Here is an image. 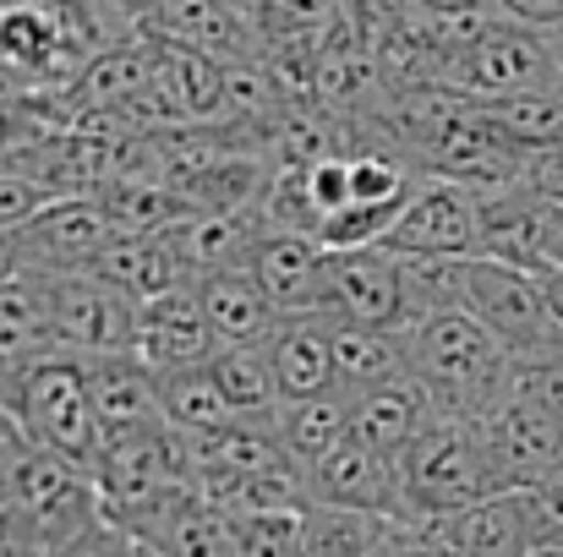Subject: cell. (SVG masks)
<instances>
[{"instance_id":"cell-1","label":"cell","mask_w":563,"mask_h":557,"mask_svg":"<svg viewBox=\"0 0 563 557\" xmlns=\"http://www.w3.org/2000/svg\"><path fill=\"white\" fill-rule=\"evenodd\" d=\"M104 520V487L93 465L66 459L55 448H27L5 476L0 536L38 557H60Z\"/></svg>"},{"instance_id":"cell-2","label":"cell","mask_w":563,"mask_h":557,"mask_svg":"<svg viewBox=\"0 0 563 557\" xmlns=\"http://www.w3.org/2000/svg\"><path fill=\"white\" fill-rule=\"evenodd\" d=\"M410 339V377L432 393L438 415L482 421L515 382V356L471 318V312H438L405 323Z\"/></svg>"},{"instance_id":"cell-3","label":"cell","mask_w":563,"mask_h":557,"mask_svg":"<svg viewBox=\"0 0 563 557\" xmlns=\"http://www.w3.org/2000/svg\"><path fill=\"white\" fill-rule=\"evenodd\" d=\"M476 498H493L476 421L438 415L399 454V531H416L438 514H454Z\"/></svg>"},{"instance_id":"cell-4","label":"cell","mask_w":563,"mask_h":557,"mask_svg":"<svg viewBox=\"0 0 563 557\" xmlns=\"http://www.w3.org/2000/svg\"><path fill=\"white\" fill-rule=\"evenodd\" d=\"M449 88H460L476 104H498V99H520V93H542L563 88V49L559 33L493 16L454 60H449Z\"/></svg>"},{"instance_id":"cell-5","label":"cell","mask_w":563,"mask_h":557,"mask_svg":"<svg viewBox=\"0 0 563 557\" xmlns=\"http://www.w3.org/2000/svg\"><path fill=\"white\" fill-rule=\"evenodd\" d=\"M11 415L22 421L33 448H55L66 459L93 465L99 448V415H93V388H88V356H49L33 371L16 377V388L5 393Z\"/></svg>"},{"instance_id":"cell-6","label":"cell","mask_w":563,"mask_h":557,"mask_svg":"<svg viewBox=\"0 0 563 557\" xmlns=\"http://www.w3.org/2000/svg\"><path fill=\"white\" fill-rule=\"evenodd\" d=\"M465 312L515 361L563 350V328L553 318V307H548L542 279L531 268H515V263H498V257H471L465 263Z\"/></svg>"},{"instance_id":"cell-7","label":"cell","mask_w":563,"mask_h":557,"mask_svg":"<svg viewBox=\"0 0 563 557\" xmlns=\"http://www.w3.org/2000/svg\"><path fill=\"white\" fill-rule=\"evenodd\" d=\"M476 437H482L493 492H531L563 459V415L542 410L515 388L476 421Z\"/></svg>"},{"instance_id":"cell-8","label":"cell","mask_w":563,"mask_h":557,"mask_svg":"<svg viewBox=\"0 0 563 557\" xmlns=\"http://www.w3.org/2000/svg\"><path fill=\"white\" fill-rule=\"evenodd\" d=\"M329 328H405L410 307H405V268L399 257L373 241V246H351V252H329V279L323 296L312 307Z\"/></svg>"},{"instance_id":"cell-9","label":"cell","mask_w":563,"mask_h":557,"mask_svg":"<svg viewBox=\"0 0 563 557\" xmlns=\"http://www.w3.org/2000/svg\"><path fill=\"white\" fill-rule=\"evenodd\" d=\"M44 285H49L60 345L71 356H132L137 350V312H143V301H132L126 290H115L93 268H82V274H44Z\"/></svg>"},{"instance_id":"cell-10","label":"cell","mask_w":563,"mask_h":557,"mask_svg":"<svg viewBox=\"0 0 563 557\" xmlns=\"http://www.w3.org/2000/svg\"><path fill=\"white\" fill-rule=\"evenodd\" d=\"M476 241H482L476 191L443 176H421L383 235V246L399 257H476Z\"/></svg>"},{"instance_id":"cell-11","label":"cell","mask_w":563,"mask_h":557,"mask_svg":"<svg viewBox=\"0 0 563 557\" xmlns=\"http://www.w3.org/2000/svg\"><path fill=\"white\" fill-rule=\"evenodd\" d=\"M11 241H16L22 274H82L115 241V224L99 197H55Z\"/></svg>"},{"instance_id":"cell-12","label":"cell","mask_w":563,"mask_h":557,"mask_svg":"<svg viewBox=\"0 0 563 557\" xmlns=\"http://www.w3.org/2000/svg\"><path fill=\"white\" fill-rule=\"evenodd\" d=\"M476 213H482V241H476V257H498V263H515V268H548L553 252H559L563 235V208L553 197H542L537 186H504V191H487L476 197Z\"/></svg>"},{"instance_id":"cell-13","label":"cell","mask_w":563,"mask_h":557,"mask_svg":"<svg viewBox=\"0 0 563 557\" xmlns=\"http://www.w3.org/2000/svg\"><path fill=\"white\" fill-rule=\"evenodd\" d=\"M405 536L443 557H531V547H537V531H531V514H526L520 492L476 498V503H465L454 514H438V520H427Z\"/></svg>"},{"instance_id":"cell-14","label":"cell","mask_w":563,"mask_h":557,"mask_svg":"<svg viewBox=\"0 0 563 557\" xmlns=\"http://www.w3.org/2000/svg\"><path fill=\"white\" fill-rule=\"evenodd\" d=\"M246 274L285 307V312H312L329 279V246L307 230H285L274 219H263L252 252H246Z\"/></svg>"},{"instance_id":"cell-15","label":"cell","mask_w":563,"mask_h":557,"mask_svg":"<svg viewBox=\"0 0 563 557\" xmlns=\"http://www.w3.org/2000/svg\"><path fill=\"white\" fill-rule=\"evenodd\" d=\"M213 328H208V312H202V296H197V279L176 285L154 301H143L137 312V361L148 371H181V367H202L213 356Z\"/></svg>"},{"instance_id":"cell-16","label":"cell","mask_w":563,"mask_h":557,"mask_svg":"<svg viewBox=\"0 0 563 557\" xmlns=\"http://www.w3.org/2000/svg\"><path fill=\"white\" fill-rule=\"evenodd\" d=\"M60 328H55V307H49V285L44 274H16L0 285V399L16 388L22 371L38 361L60 356Z\"/></svg>"},{"instance_id":"cell-17","label":"cell","mask_w":563,"mask_h":557,"mask_svg":"<svg viewBox=\"0 0 563 557\" xmlns=\"http://www.w3.org/2000/svg\"><path fill=\"white\" fill-rule=\"evenodd\" d=\"M307 498L312 503H345V509H367L399 525V459L367 448L362 437H345L334 454H323L307 470Z\"/></svg>"},{"instance_id":"cell-18","label":"cell","mask_w":563,"mask_h":557,"mask_svg":"<svg viewBox=\"0 0 563 557\" xmlns=\"http://www.w3.org/2000/svg\"><path fill=\"white\" fill-rule=\"evenodd\" d=\"M148 33L170 38V44H187V49H202V55H213L224 66L263 55L252 11H241L230 0H165L159 16L148 22Z\"/></svg>"},{"instance_id":"cell-19","label":"cell","mask_w":563,"mask_h":557,"mask_svg":"<svg viewBox=\"0 0 563 557\" xmlns=\"http://www.w3.org/2000/svg\"><path fill=\"white\" fill-rule=\"evenodd\" d=\"M197 296H202L213 345H268V339L285 328V318H290L246 268L202 274V279H197Z\"/></svg>"},{"instance_id":"cell-20","label":"cell","mask_w":563,"mask_h":557,"mask_svg":"<svg viewBox=\"0 0 563 557\" xmlns=\"http://www.w3.org/2000/svg\"><path fill=\"white\" fill-rule=\"evenodd\" d=\"M88 388H93L99 443H115V437H132V432H148L165 421L159 382L137 356H88Z\"/></svg>"},{"instance_id":"cell-21","label":"cell","mask_w":563,"mask_h":557,"mask_svg":"<svg viewBox=\"0 0 563 557\" xmlns=\"http://www.w3.org/2000/svg\"><path fill=\"white\" fill-rule=\"evenodd\" d=\"M432 421H438L432 393L405 371V377H394V382H377V388H367V393H356L351 437H362L367 448L388 454V459H399V454H405Z\"/></svg>"},{"instance_id":"cell-22","label":"cell","mask_w":563,"mask_h":557,"mask_svg":"<svg viewBox=\"0 0 563 557\" xmlns=\"http://www.w3.org/2000/svg\"><path fill=\"white\" fill-rule=\"evenodd\" d=\"M268 361L279 377L285 404L290 399H312L340 388V361H334V328L318 312H290L285 328L268 339Z\"/></svg>"},{"instance_id":"cell-23","label":"cell","mask_w":563,"mask_h":557,"mask_svg":"<svg viewBox=\"0 0 563 557\" xmlns=\"http://www.w3.org/2000/svg\"><path fill=\"white\" fill-rule=\"evenodd\" d=\"M99 279H110L115 290H126L132 301H154L176 285H191V268L176 246L170 230H154V235H115L99 263H93Z\"/></svg>"},{"instance_id":"cell-24","label":"cell","mask_w":563,"mask_h":557,"mask_svg":"<svg viewBox=\"0 0 563 557\" xmlns=\"http://www.w3.org/2000/svg\"><path fill=\"white\" fill-rule=\"evenodd\" d=\"M351 421H356V399H351L345 388H329V393L279 404V437H285L296 470L307 476L323 454H334V448L351 437Z\"/></svg>"},{"instance_id":"cell-25","label":"cell","mask_w":563,"mask_h":557,"mask_svg":"<svg viewBox=\"0 0 563 557\" xmlns=\"http://www.w3.org/2000/svg\"><path fill=\"white\" fill-rule=\"evenodd\" d=\"M394 536H399V525L383 514H367V509H345V503L301 509V553L307 557H373Z\"/></svg>"},{"instance_id":"cell-26","label":"cell","mask_w":563,"mask_h":557,"mask_svg":"<svg viewBox=\"0 0 563 557\" xmlns=\"http://www.w3.org/2000/svg\"><path fill=\"white\" fill-rule=\"evenodd\" d=\"M334 361H340V388L356 399L377 382H394L410 371V339L405 328H334Z\"/></svg>"},{"instance_id":"cell-27","label":"cell","mask_w":563,"mask_h":557,"mask_svg":"<svg viewBox=\"0 0 563 557\" xmlns=\"http://www.w3.org/2000/svg\"><path fill=\"white\" fill-rule=\"evenodd\" d=\"M154 382H159L165 421L176 432H187V437H208V432H219V426L235 421V410H230L224 388L213 382L208 361L202 367H181V371H154Z\"/></svg>"},{"instance_id":"cell-28","label":"cell","mask_w":563,"mask_h":557,"mask_svg":"<svg viewBox=\"0 0 563 557\" xmlns=\"http://www.w3.org/2000/svg\"><path fill=\"white\" fill-rule=\"evenodd\" d=\"M208 371L224 388L235 415H279L285 393H279V377L268 361V345H219L208 356Z\"/></svg>"},{"instance_id":"cell-29","label":"cell","mask_w":563,"mask_h":557,"mask_svg":"<svg viewBox=\"0 0 563 557\" xmlns=\"http://www.w3.org/2000/svg\"><path fill=\"white\" fill-rule=\"evenodd\" d=\"M340 16V0H257L252 22L263 44H285V38H323Z\"/></svg>"},{"instance_id":"cell-30","label":"cell","mask_w":563,"mask_h":557,"mask_svg":"<svg viewBox=\"0 0 563 557\" xmlns=\"http://www.w3.org/2000/svg\"><path fill=\"white\" fill-rule=\"evenodd\" d=\"M235 536H241V557H307L301 514H241Z\"/></svg>"},{"instance_id":"cell-31","label":"cell","mask_w":563,"mask_h":557,"mask_svg":"<svg viewBox=\"0 0 563 557\" xmlns=\"http://www.w3.org/2000/svg\"><path fill=\"white\" fill-rule=\"evenodd\" d=\"M49 202H55L49 186H38L33 176L0 165V235H16V230H22L38 208H49Z\"/></svg>"},{"instance_id":"cell-32","label":"cell","mask_w":563,"mask_h":557,"mask_svg":"<svg viewBox=\"0 0 563 557\" xmlns=\"http://www.w3.org/2000/svg\"><path fill=\"white\" fill-rule=\"evenodd\" d=\"M515 393L537 399L542 410L563 415V350H548V356H531V361H515Z\"/></svg>"},{"instance_id":"cell-33","label":"cell","mask_w":563,"mask_h":557,"mask_svg":"<svg viewBox=\"0 0 563 557\" xmlns=\"http://www.w3.org/2000/svg\"><path fill=\"white\" fill-rule=\"evenodd\" d=\"M520 498H526V514H531L537 542H563V459L531 492H520Z\"/></svg>"},{"instance_id":"cell-34","label":"cell","mask_w":563,"mask_h":557,"mask_svg":"<svg viewBox=\"0 0 563 557\" xmlns=\"http://www.w3.org/2000/svg\"><path fill=\"white\" fill-rule=\"evenodd\" d=\"M165 0H93L99 22L110 27V38H132V33H148V22L159 16Z\"/></svg>"},{"instance_id":"cell-35","label":"cell","mask_w":563,"mask_h":557,"mask_svg":"<svg viewBox=\"0 0 563 557\" xmlns=\"http://www.w3.org/2000/svg\"><path fill=\"white\" fill-rule=\"evenodd\" d=\"M60 557H143V547H137V542H132V536H126L115 520H99V525H93L82 542H71Z\"/></svg>"},{"instance_id":"cell-36","label":"cell","mask_w":563,"mask_h":557,"mask_svg":"<svg viewBox=\"0 0 563 557\" xmlns=\"http://www.w3.org/2000/svg\"><path fill=\"white\" fill-rule=\"evenodd\" d=\"M493 5L509 22H526V27H542V33H563V0H493Z\"/></svg>"},{"instance_id":"cell-37","label":"cell","mask_w":563,"mask_h":557,"mask_svg":"<svg viewBox=\"0 0 563 557\" xmlns=\"http://www.w3.org/2000/svg\"><path fill=\"white\" fill-rule=\"evenodd\" d=\"M410 16H427V22H454V16H498L493 0H405Z\"/></svg>"},{"instance_id":"cell-38","label":"cell","mask_w":563,"mask_h":557,"mask_svg":"<svg viewBox=\"0 0 563 557\" xmlns=\"http://www.w3.org/2000/svg\"><path fill=\"white\" fill-rule=\"evenodd\" d=\"M33 443H27V432H22V421L11 415V404L0 399V487H5V476H11V465L27 454Z\"/></svg>"},{"instance_id":"cell-39","label":"cell","mask_w":563,"mask_h":557,"mask_svg":"<svg viewBox=\"0 0 563 557\" xmlns=\"http://www.w3.org/2000/svg\"><path fill=\"white\" fill-rule=\"evenodd\" d=\"M537 279H542V290H548V307H553V318H559V328H563V263L537 268Z\"/></svg>"},{"instance_id":"cell-40","label":"cell","mask_w":563,"mask_h":557,"mask_svg":"<svg viewBox=\"0 0 563 557\" xmlns=\"http://www.w3.org/2000/svg\"><path fill=\"white\" fill-rule=\"evenodd\" d=\"M16 274H22V257H16V241H11V235H0V285H5V279H16Z\"/></svg>"},{"instance_id":"cell-41","label":"cell","mask_w":563,"mask_h":557,"mask_svg":"<svg viewBox=\"0 0 563 557\" xmlns=\"http://www.w3.org/2000/svg\"><path fill=\"white\" fill-rule=\"evenodd\" d=\"M373 557H427V553H421V547H416V542H410V536L399 531V536H394V542H383Z\"/></svg>"},{"instance_id":"cell-42","label":"cell","mask_w":563,"mask_h":557,"mask_svg":"<svg viewBox=\"0 0 563 557\" xmlns=\"http://www.w3.org/2000/svg\"><path fill=\"white\" fill-rule=\"evenodd\" d=\"M531 557H563V542H537V547H531Z\"/></svg>"},{"instance_id":"cell-43","label":"cell","mask_w":563,"mask_h":557,"mask_svg":"<svg viewBox=\"0 0 563 557\" xmlns=\"http://www.w3.org/2000/svg\"><path fill=\"white\" fill-rule=\"evenodd\" d=\"M0 557H38V553H27V547H16V542H5V536H0Z\"/></svg>"},{"instance_id":"cell-44","label":"cell","mask_w":563,"mask_h":557,"mask_svg":"<svg viewBox=\"0 0 563 557\" xmlns=\"http://www.w3.org/2000/svg\"><path fill=\"white\" fill-rule=\"evenodd\" d=\"M230 5H241V11H252V5H257V0H230Z\"/></svg>"},{"instance_id":"cell-45","label":"cell","mask_w":563,"mask_h":557,"mask_svg":"<svg viewBox=\"0 0 563 557\" xmlns=\"http://www.w3.org/2000/svg\"><path fill=\"white\" fill-rule=\"evenodd\" d=\"M416 547H421V542H416ZM421 553H427V557H443V553H432V547H421Z\"/></svg>"},{"instance_id":"cell-46","label":"cell","mask_w":563,"mask_h":557,"mask_svg":"<svg viewBox=\"0 0 563 557\" xmlns=\"http://www.w3.org/2000/svg\"><path fill=\"white\" fill-rule=\"evenodd\" d=\"M0 514H5V487H0Z\"/></svg>"}]
</instances>
